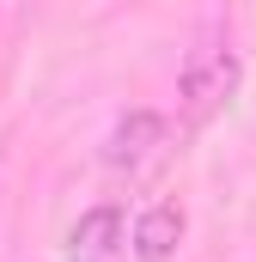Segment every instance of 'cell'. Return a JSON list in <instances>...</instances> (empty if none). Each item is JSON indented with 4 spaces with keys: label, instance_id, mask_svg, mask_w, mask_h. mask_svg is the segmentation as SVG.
I'll use <instances>...</instances> for the list:
<instances>
[{
    "label": "cell",
    "instance_id": "cell-1",
    "mask_svg": "<svg viewBox=\"0 0 256 262\" xmlns=\"http://www.w3.org/2000/svg\"><path fill=\"white\" fill-rule=\"evenodd\" d=\"M238 79H244V61L232 49V37L214 25L201 31L183 61V79H177V98H183V128H207L232 98H238Z\"/></svg>",
    "mask_w": 256,
    "mask_h": 262
},
{
    "label": "cell",
    "instance_id": "cell-2",
    "mask_svg": "<svg viewBox=\"0 0 256 262\" xmlns=\"http://www.w3.org/2000/svg\"><path fill=\"white\" fill-rule=\"evenodd\" d=\"M159 152H165V116L159 110H128L104 134V171H116V177H140Z\"/></svg>",
    "mask_w": 256,
    "mask_h": 262
},
{
    "label": "cell",
    "instance_id": "cell-3",
    "mask_svg": "<svg viewBox=\"0 0 256 262\" xmlns=\"http://www.w3.org/2000/svg\"><path fill=\"white\" fill-rule=\"evenodd\" d=\"M128 220L116 201H98L92 213H79V226L67 232V262H122Z\"/></svg>",
    "mask_w": 256,
    "mask_h": 262
},
{
    "label": "cell",
    "instance_id": "cell-4",
    "mask_svg": "<svg viewBox=\"0 0 256 262\" xmlns=\"http://www.w3.org/2000/svg\"><path fill=\"white\" fill-rule=\"evenodd\" d=\"M183 207L177 201H153L140 220H134V262H171L183 244Z\"/></svg>",
    "mask_w": 256,
    "mask_h": 262
}]
</instances>
